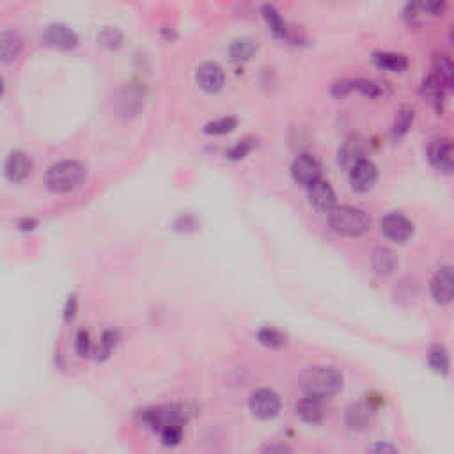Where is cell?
Segmentation results:
<instances>
[{"mask_svg":"<svg viewBox=\"0 0 454 454\" xmlns=\"http://www.w3.org/2000/svg\"><path fill=\"white\" fill-rule=\"evenodd\" d=\"M343 387V372L333 365H312L300 376V389L304 390V396L318 397L323 401L339 394Z\"/></svg>","mask_w":454,"mask_h":454,"instance_id":"obj_1","label":"cell"},{"mask_svg":"<svg viewBox=\"0 0 454 454\" xmlns=\"http://www.w3.org/2000/svg\"><path fill=\"white\" fill-rule=\"evenodd\" d=\"M328 226L337 236L360 238L371 229L372 220L364 209L350 204H337L328 213Z\"/></svg>","mask_w":454,"mask_h":454,"instance_id":"obj_2","label":"cell"},{"mask_svg":"<svg viewBox=\"0 0 454 454\" xmlns=\"http://www.w3.org/2000/svg\"><path fill=\"white\" fill-rule=\"evenodd\" d=\"M87 177V169L78 160H62L46 170L45 187L53 194H67L82 187Z\"/></svg>","mask_w":454,"mask_h":454,"instance_id":"obj_3","label":"cell"},{"mask_svg":"<svg viewBox=\"0 0 454 454\" xmlns=\"http://www.w3.org/2000/svg\"><path fill=\"white\" fill-rule=\"evenodd\" d=\"M140 421L145 428L160 433L170 424H184L187 417H184L183 408L177 406V404H169V406L145 408V410L140 411Z\"/></svg>","mask_w":454,"mask_h":454,"instance_id":"obj_4","label":"cell"},{"mask_svg":"<svg viewBox=\"0 0 454 454\" xmlns=\"http://www.w3.org/2000/svg\"><path fill=\"white\" fill-rule=\"evenodd\" d=\"M280 408H282V401L273 389L261 387L255 389L248 397V410L259 421H272L280 414Z\"/></svg>","mask_w":454,"mask_h":454,"instance_id":"obj_5","label":"cell"},{"mask_svg":"<svg viewBox=\"0 0 454 454\" xmlns=\"http://www.w3.org/2000/svg\"><path fill=\"white\" fill-rule=\"evenodd\" d=\"M429 294L438 305H449L454 301V266L443 265L433 273L429 280Z\"/></svg>","mask_w":454,"mask_h":454,"instance_id":"obj_6","label":"cell"},{"mask_svg":"<svg viewBox=\"0 0 454 454\" xmlns=\"http://www.w3.org/2000/svg\"><path fill=\"white\" fill-rule=\"evenodd\" d=\"M426 158L438 172L454 174V142L445 137L435 138L426 149Z\"/></svg>","mask_w":454,"mask_h":454,"instance_id":"obj_7","label":"cell"},{"mask_svg":"<svg viewBox=\"0 0 454 454\" xmlns=\"http://www.w3.org/2000/svg\"><path fill=\"white\" fill-rule=\"evenodd\" d=\"M291 177L297 184L300 187L309 188L316 183V181L321 179V163L318 162V158L309 153H301L294 158L293 165H291Z\"/></svg>","mask_w":454,"mask_h":454,"instance_id":"obj_8","label":"cell"},{"mask_svg":"<svg viewBox=\"0 0 454 454\" xmlns=\"http://www.w3.org/2000/svg\"><path fill=\"white\" fill-rule=\"evenodd\" d=\"M380 231L394 243H406L414 236V223L403 213L392 211L380 220Z\"/></svg>","mask_w":454,"mask_h":454,"instance_id":"obj_9","label":"cell"},{"mask_svg":"<svg viewBox=\"0 0 454 454\" xmlns=\"http://www.w3.org/2000/svg\"><path fill=\"white\" fill-rule=\"evenodd\" d=\"M348 179L355 192H369L378 181V167L371 158H362L348 170Z\"/></svg>","mask_w":454,"mask_h":454,"instance_id":"obj_10","label":"cell"},{"mask_svg":"<svg viewBox=\"0 0 454 454\" xmlns=\"http://www.w3.org/2000/svg\"><path fill=\"white\" fill-rule=\"evenodd\" d=\"M376 415V404L372 399H362L351 403L344 411V424L353 431H362L369 428Z\"/></svg>","mask_w":454,"mask_h":454,"instance_id":"obj_11","label":"cell"},{"mask_svg":"<svg viewBox=\"0 0 454 454\" xmlns=\"http://www.w3.org/2000/svg\"><path fill=\"white\" fill-rule=\"evenodd\" d=\"M41 39L45 45L59 50H73L78 46V35L70 25L50 23L43 28Z\"/></svg>","mask_w":454,"mask_h":454,"instance_id":"obj_12","label":"cell"},{"mask_svg":"<svg viewBox=\"0 0 454 454\" xmlns=\"http://www.w3.org/2000/svg\"><path fill=\"white\" fill-rule=\"evenodd\" d=\"M307 195L312 208H314L318 213H323V215H328V213L337 206L336 192H333L332 184H330L325 177L316 181L312 187H309Z\"/></svg>","mask_w":454,"mask_h":454,"instance_id":"obj_13","label":"cell"},{"mask_svg":"<svg viewBox=\"0 0 454 454\" xmlns=\"http://www.w3.org/2000/svg\"><path fill=\"white\" fill-rule=\"evenodd\" d=\"M445 94L447 91L442 85V82L429 71V73L422 78L421 85H419V96H421L424 101H428L436 114H442L443 106H445Z\"/></svg>","mask_w":454,"mask_h":454,"instance_id":"obj_14","label":"cell"},{"mask_svg":"<svg viewBox=\"0 0 454 454\" xmlns=\"http://www.w3.org/2000/svg\"><path fill=\"white\" fill-rule=\"evenodd\" d=\"M195 82L206 92H218L226 84V73L216 62H202L195 71Z\"/></svg>","mask_w":454,"mask_h":454,"instance_id":"obj_15","label":"cell"},{"mask_svg":"<svg viewBox=\"0 0 454 454\" xmlns=\"http://www.w3.org/2000/svg\"><path fill=\"white\" fill-rule=\"evenodd\" d=\"M32 172V160L25 151H11L4 163V174L11 183H21L27 179Z\"/></svg>","mask_w":454,"mask_h":454,"instance_id":"obj_16","label":"cell"},{"mask_svg":"<svg viewBox=\"0 0 454 454\" xmlns=\"http://www.w3.org/2000/svg\"><path fill=\"white\" fill-rule=\"evenodd\" d=\"M261 13L266 23H268L270 31H272V34L275 35V38L282 39V41H287V43H293V45H298L300 38H297V34L291 31V27L286 23V20H284L282 14H280V11L277 9L275 6H272V4H265V6L261 7Z\"/></svg>","mask_w":454,"mask_h":454,"instance_id":"obj_17","label":"cell"},{"mask_svg":"<svg viewBox=\"0 0 454 454\" xmlns=\"http://www.w3.org/2000/svg\"><path fill=\"white\" fill-rule=\"evenodd\" d=\"M294 414L307 424H319L326 417L325 401L312 396H304L294 403Z\"/></svg>","mask_w":454,"mask_h":454,"instance_id":"obj_18","label":"cell"},{"mask_svg":"<svg viewBox=\"0 0 454 454\" xmlns=\"http://www.w3.org/2000/svg\"><path fill=\"white\" fill-rule=\"evenodd\" d=\"M371 265L376 275L383 279V277H389L396 272L397 265H399V259H397V254L392 248L385 247V245H380V247H376L375 250H372Z\"/></svg>","mask_w":454,"mask_h":454,"instance_id":"obj_19","label":"cell"},{"mask_svg":"<svg viewBox=\"0 0 454 454\" xmlns=\"http://www.w3.org/2000/svg\"><path fill=\"white\" fill-rule=\"evenodd\" d=\"M362 158H365V144L358 137H348L337 151V163L346 170Z\"/></svg>","mask_w":454,"mask_h":454,"instance_id":"obj_20","label":"cell"},{"mask_svg":"<svg viewBox=\"0 0 454 454\" xmlns=\"http://www.w3.org/2000/svg\"><path fill=\"white\" fill-rule=\"evenodd\" d=\"M431 73L442 82L447 92L454 94V60L445 53H433Z\"/></svg>","mask_w":454,"mask_h":454,"instance_id":"obj_21","label":"cell"},{"mask_svg":"<svg viewBox=\"0 0 454 454\" xmlns=\"http://www.w3.org/2000/svg\"><path fill=\"white\" fill-rule=\"evenodd\" d=\"M372 62L383 71H390V73H403L408 70V57L403 53L394 52H375L372 53Z\"/></svg>","mask_w":454,"mask_h":454,"instance_id":"obj_22","label":"cell"},{"mask_svg":"<svg viewBox=\"0 0 454 454\" xmlns=\"http://www.w3.org/2000/svg\"><path fill=\"white\" fill-rule=\"evenodd\" d=\"M428 365L435 375L447 376L450 372V355L443 344L435 343L428 350Z\"/></svg>","mask_w":454,"mask_h":454,"instance_id":"obj_23","label":"cell"},{"mask_svg":"<svg viewBox=\"0 0 454 454\" xmlns=\"http://www.w3.org/2000/svg\"><path fill=\"white\" fill-rule=\"evenodd\" d=\"M23 48V39L16 31H4L0 34V60L11 62L20 55Z\"/></svg>","mask_w":454,"mask_h":454,"instance_id":"obj_24","label":"cell"},{"mask_svg":"<svg viewBox=\"0 0 454 454\" xmlns=\"http://www.w3.org/2000/svg\"><path fill=\"white\" fill-rule=\"evenodd\" d=\"M414 121H415V110L408 105L401 106V109L396 112V117H394L392 128H390V138H392V140H399V138H403L404 135L411 130Z\"/></svg>","mask_w":454,"mask_h":454,"instance_id":"obj_25","label":"cell"},{"mask_svg":"<svg viewBox=\"0 0 454 454\" xmlns=\"http://www.w3.org/2000/svg\"><path fill=\"white\" fill-rule=\"evenodd\" d=\"M255 52H258V41L252 38H238L229 46V55L234 62H247Z\"/></svg>","mask_w":454,"mask_h":454,"instance_id":"obj_26","label":"cell"},{"mask_svg":"<svg viewBox=\"0 0 454 454\" xmlns=\"http://www.w3.org/2000/svg\"><path fill=\"white\" fill-rule=\"evenodd\" d=\"M258 340L266 348H282L286 344L287 337L282 330L275 328V326H262L258 332Z\"/></svg>","mask_w":454,"mask_h":454,"instance_id":"obj_27","label":"cell"},{"mask_svg":"<svg viewBox=\"0 0 454 454\" xmlns=\"http://www.w3.org/2000/svg\"><path fill=\"white\" fill-rule=\"evenodd\" d=\"M238 121L236 117H218V119H213L209 123L204 124V131L208 135H223V133H231V131L236 128Z\"/></svg>","mask_w":454,"mask_h":454,"instance_id":"obj_28","label":"cell"},{"mask_svg":"<svg viewBox=\"0 0 454 454\" xmlns=\"http://www.w3.org/2000/svg\"><path fill=\"white\" fill-rule=\"evenodd\" d=\"M353 82V91H358L360 94H364L365 98L376 99L383 94V89L378 82L369 80V78H355Z\"/></svg>","mask_w":454,"mask_h":454,"instance_id":"obj_29","label":"cell"},{"mask_svg":"<svg viewBox=\"0 0 454 454\" xmlns=\"http://www.w3.org/2000/svg\"><path fill=\"white\" fill-rule=\"evenodd\" d=\"M117 339H119V333L114 332V330H105L101 336V339H99V344L96 346L94 350V355L96 358H106L110 353H112V350L116 348L117 344Z\"/></svg>","mask_w":454,"mask_h":454,"instance_id":"obj_30","label":"cell"},{"mask_svg":"<svg viewBox=\"0 0 454 454\" xmlns=\"http://www.w3.org/2000/svg\"><path fill=\"white\" fill-rule=\"evenodd\" d=\"M183 428L184 424H170L167 428H163L162 431L158 433L160 438H162L163 445L174 447L183 440Z\"/></svg>","mask_w":454,"mask_h":454,"instance_id":"obj_31","label":"cell"},{"mask_svg":"<svg viewBox=\"0 0 454 454\" xmlns=\"http://www.w3.org/2000/svg\"><path fill=\"white\" fill-rule=\"evenodd\" d=\"M98 41L109 48H117L123 43V34L116 27H103L98 34Z\"/></svg>","mask_w":454,"mask_h":454,"instance_id":"obj_32","label":"cell"},{"mask_svg":"<svg viewBox=\"0 0 454 454\" xmlns=\"http://www.w3.org/2000/svg\"><path fill=\"white\" fill-rule=\"evenodd\" d=\"M254 145H255L254 138H243V140L236 142V144L227 151V156H229L231 160H241L245 158L252 149H254Z\"/></svg>","mask_w":454,"mask_h":454,"instance_id":"obj_33","label":"cell"},{"mask_svg":"<svg viewBox=\"0 0 454 454\" xmlns=\"http://www.w3.org/2000/svg\"><path fill=\"white\" fill-rule=\"evenodd\" d=\"M74 350H77L78 357H87L92 350V340L87 330H78L74 336Z\"/></svg>","mask_w":454,"mask_h":454,"instance_id":"obj_34","label":"cell"},{"mask_svg":"<svg viewBox=\"0 0 454 454\" xmlns=\"http://www.w3.org/2000/svg\"><path fill=\"white\" fill-rule=\"evenodd\" d=\"M330 91H332V94L336 96L337 99L346 98V96L350 94L351 91H353V82L348 80V78H340V80L333 82L332 89H330Z\"/></svg>","mask_w":454,"mask_h":454,"instance_id":"obj_35","label":"cell"},{"mask_svg":"<svg viewBox=\"0 0 454 454\" xmlns=\"http://www.w3.org/2000/svg\"><path fill=\"white\" fill-rule=\"evenodd\" d=\"M421 11L424 13L431 14V16H442L443 11L447 9V4L442 2V0H428V2H422L419 4Z\"/></svg>","mask_w":454,"mask_h":454,"instance_id":"obj_36","label":"cell"},{"mask_svg":"<svg viewBox=\"0 0 454 454\" xmlns=\"http://www.w3.org/2000/svg\"><path fill=\"white\" fill-rule=\"evenodd\" d=\"M365 454H399L397 447L390 442H375L372 445H369L367 453Z\"/></svg>","mask_w":454,"mask_h":454,"instance_id":"obj_37","label":"cell"},{"mask_svg":"<svg viewBox=\"0 0 454 454\" xmlns=\"http://www.w3.org/2000/svg\"><path fill=\"white\" fill-rule=\"evenodd\" d=\"M77 311H78V300L74 294H70L66 300V305H64V319L66 321H71V319L77 316Z\"/></svg>","mask_w":454,"mask_h":454,"instance_id":"obj_38","label":"cell"},{"mask_svg":"<svg viewBox=\"0 0 454 454\" xmlns=\"http://www.w3.org/2000/svg\"><path fill=\"white\" fill-rule=\"evenodd\" d=\"M176 229L177 231H190L194 229V227H197V222H195V218L192 215H188V213H184V215H179L176 220Z\"/></svg>","mask_w":454,"mask_h":454,"instance_id":"obj_39","label":"cell"},{"mask_svg":"<svg viewBox=\"0 0 454 454\" xmlns=\"http://www.w3.org/2000/svg\"><path fill=\"white\" fill-rule=\"evenodd\" d=\"M259 454H293L286 443H268L259 450Z\"/></svg>","mask_w":454,"mask_h":454,"instance_id":"obj_40","label":"cell"},{"mask_svg":"<svg viewBox=\"0 0 454 454\" xmlns=\"http://www.w3.org/2000/svg\"><path fill=\"white\" fill-rule=\"evenodd\" d=\"M18 227H20L21 231H32L38 227V220L34 218H21L18 220Z\"/></svg>","mask_w":454,"mask_h":454,"instance_id":"obj_41","label":"cell"},{"mask_svg":"<svg viewBox=\"0 0 454 454\" xmlns=\"http://www.w3.org/2000/svg\"><path fill=\"white\" fill-rule=\"evenodd\" d=\"M449 43H450V46L454 48V23L450 25V28H449Z\"/></svg>","mask_w":454,"mask_h":454,"instance_id":"obj_42","label":"cell"}]
</instances>
